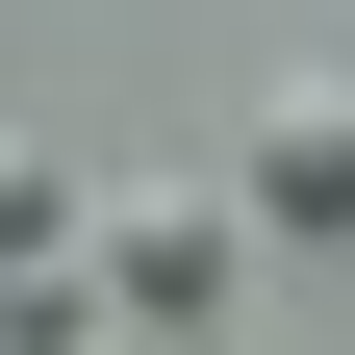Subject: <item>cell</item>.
<instances>
[{"label":"cell","instance_id":"1","mask_svg":"<svg viewBox=\"0 0 355 355\" xmlns=\"http://www.w3.org/2000/svg\"><path fill=\"white\" fill-rule=\"evenodd\" d=\"M229 203H254V229H355V76H279V102H254Z\"/></svg>","mask_w":355,"mask_h":355},{"label":"cell","instance_id":"2","mask_svg":"<svg viewBox=\"0 0 355 355\" xmlns=\"http://www.w3.org/2000/svg\"><path fill=\"white\" fill-rule=\"evenodd\" d=\"M229 229H254V203H203V178H153V203L102 229V279L153 304V330H203V304H229Z\"/></svg>","mask_w":355,"mask_h":355},{"label":"cell","instance_id":"3","mask_svg":"<svg viewBox=\"0 0 355 355\" xmlns=\"http://www.w3.org/2000/svg\"><path fill=\"white\" fill-rule=\"evenodd\" d=\"M0 330H26V355H127V304H76V279H26Z\"/></svg>","mask_w":355,"mask_h":355}]
</instances>
